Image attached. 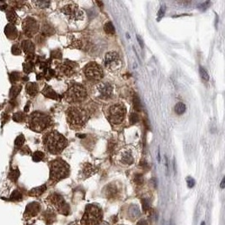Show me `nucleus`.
Returning <instances> with one entry per match:
<instances>
[{
	"label": "nucleus",
	"instance_id": "nucleus-17",
	"mask_svg": "<svg viewBox=\"0 0 225 225\" xmlns=\"http://www.w3.org/2000/svg\"><path fill=\"white\" fill-rule=\"evenodd\" d=\"M26 92L30 96H35L39 91L38 85H36L35 83H29L28 85H26Z\"/></svg>",
	"mask_w": 225,
	"mask_h": 225
},
{
	"label": "nucleus",
	"instance_id": "nucleus-28",
	"mask_svg": "<svg viewBox=\"0 0 225 225\" xmlns=\"http://www.w3.org/2000/svg\"><path fill=\"white\" fill-rule=\"evenodd\" d=\"M45 191H46V186H42L37 187V188H35L34 190H32V193L34 195L39 196L41 195V194H42Z\"/></svg>",
	"mask_w": 225,
	"mask_h": 225
},
{
	"label": "nucleus",
	"instance_id": "nucleus-22",
	"mask_svg": "<svg viewBox=\"0 0 225 225\" xmlns=\"http://www.w3.org/2000/svg\"><path fill=\"white\" fill-rule=\"evenodd\" d=\"M104 30L106 31V34L114 35L115 34V27L111 22H107L104 26Z\"/></svg>",
	"mask_w": 225,
	"mask_h": 225
},
{
	"label": "nucleus",
	"instance_id": "nucleus-34",
	"mask_svg": "<svg viewBox=\"0 0 225 225\" xmlns=\"http://www.w3.org/2000/svg\"><path fill=\"white\" fill-rule=\"evenodd\" d=\"M21 90V87L20 86H16V87H14L13 89H11V92H10V94L11 96H16L19 92Z\"/></svg>",
	"mask_w": 225,
	"mask_h": 225
},
{
	"label": "nucleus",
	"instance_id": "nucleus-42",
	"mask_svg": "<svg viewBox=\"0 0 225 225\" xmlns=\"http://www.w3.org/2000/svg\"><path fill=\"white\" fill-rule=\"evenodd\" d=\"M209 4H210L209 2H206V3H204V4H202V5L200 6L199 9H202V10H205V9L208 8V7H207V5H209Z\"/></svg>",
	"mask_w": 225,
	"mask_h": 225
},
{
	"label": "nucleus",
	"instance_id": "nucleus-47",
	"mask_svg": "<svg viewBox=\"0 0 225 225\" xmlns=\"http://www.w3.org/2000/svg\"><path fill=\"white\" fill-rule=\"evenodd\" d=\"M170 225H174V222H173V221H171V220H170Z\"/></svg>",
	"mask_w": 225,
	"mask_h": 225
},
{
	"label": "nucleus",
	"instance_id": "nucleus-49",
	"mask_svg": "<svg viewBox=\"0 0 225 225\" xmlns=\"http://www.w3.org/2000/svg\"><path fill=\"white\" fill-rule=\"evenodd\" d=\"M121 225H123V224H121Z\"/></svg>",
	"mask_w": 225,
	"mask_h": 225
},
{
	"label": "nucleus",
	"instance_id": "nucleus-9",
	"mask_svg": "<svg viewBox=\"0 0 225 225\" xmlns=\"http://www.w3.org/2000/svg\"><path fill=\"white\" fill-rule=\"evenodd\" d=\"M105 66L111 71L119 69L122 66V62L118 53L115 51L108 52L105 57Z\"/></svg>",
	"mask_w": 225,
	"mask_h": 225
},
{
	"label": "nucleus",
	"instance_id": "nucleus-20",
	"mask_svg": "<svg viewBox=\"0 0 225 225\" xmlns=\"http://www.w3.org/2000/svg\"><path fill=\"white\" fill-rule=\"evenodd\" d=\"M40 210V206H39L38 203L36 202H33V203H30L27 208H26V212H29L31 216H35L37 214V212H39Z\"/></svg>",
	"mask_w": 225,
	"mask_h": 225
},
{
	"label": "nucleus",
	"instance_id": "nucleus-36",
	"mask_svg": "<svg viewBox=\"0 0 225 225\" xmlns=\"http://www.w3.org/2000/svg\"><path fill=\"white\" fill-rule=\"evenodd\" d=\"M138 122V116L135 113H132L130 116V122L131 124H135Z\"/></svg>",
	"mask_w": 225,
	"mask_h": 225
},
{
	"label": "nucleus",
	"instance_id": "nucleus-2",
	"mask_svg": "<svg viewBox=\"0 0 225 225\" xmlns=\"http://www.w3.org/2000/svg\"><path fill=\"white\" fill-rule=\"evenodd\" d=\"M67 119L73 129H80L89 119L88 113L81 107H70L67 111Z\"/></svg>",
	"mask_w": 225,
	"mask_h": 225
},
{
	"label": "nucleus",
	"instance_id": "nucleus-48",
	"mask_svg": "<svg viewBox=\"0 0 225 225\" xmlns=\"http://www.w3.org/2000/svg\"><path fill=\"white\" fill-rule=\"evenodd\" d=\"M201 225H206V223H205V222H202V223H201Z\"/></svg>",
	"mask_w": 225,
	"mask_h": 225
},
{
	"label": "nucleus",
	"instance_id": "nucleus-25",
	"mask_svg": "<svg viewBox=\"0 0 225 225\" xmlns=\"http://www.w3.org/2000/svg\"><path fill=\"white\" fill-rule=\"evenodd\" d=\"M43 158H44V153L41 151H36L33 154V160L35 162L41 161V160H42Z\"/></svg>",
	"mask_w": 225,
	"mask_h": 225
},
{
	"label": "nucleus",
	"instance_id": "nucleus-3",
	"mask_svg": "<svg viewBox=\"0 0 225 225\" xmlns=\"http://www.w3.org/2000/svg\"><path fill=\"white\" fill-rule=\"evenodd\" d=\"M69 174V166L61 159H57L51 163L50 165V176L51 180L58 181L65 178Z\"/></svg>",
	"mask_w": 225,
	"mask_h": 225
},
{
	"label": "nucleus",
	"instance_id": "nucleus-18",
	"mask_svg": "<svg viewBox=\"0 0 225 225\" xmlns=\"http://www.w3.org/2000/svg\"><path fill=\"white\" fill-rule=\"evenodd\" d=\"M72 65H73L72 63H65L61 66L60 69L66 75H71L72 72H74V67Z\"/></svg>",
	"mask_w": 225,
	"mask_h": 225
},
{
	"label": "nucleus",
	"instance_id": "nucleus-44",
	"mask_svg": "<svg viewBox=\"0 0 225 225\" xmlns=\"http://www.w3.org/2000/svg\"><path fill=\"white\" fill-rule=\"evenodd\" d=\"M224 183H225V179L223 178V180H222V182H221V185H220V187L222 188V189H223V188H224Z\"/></svg>",
	"mask_w": 225,
	"mask_h": 225
},
{
	"label": "nucleus",
	"instance_id": "nucleus-46",
	"mask_svg": "<svg viewBox=\"0 0 225 225\" xmlns=\"http://www.w3.org/2000/svg\"><path fill=\"white\" fill-rule=\"evenodd\" d=\"M100 225H110L108 223H106V222H104L103 223H101V224H100Z\"/></svg>",
	"mask_w": 225,
	"mask_h": 225
},
{
	"label": "nucleus",
	"instance_id": "nucleus-23",
	"mask_svg": "<svg viewBox=\"0 0 225 225\" xmlns=\"http://www.w3.org/2000/svg\"><path fill=\"white\" fill-rule=\"evenodd\" d=\"M133 107L137 111H140L142 110V105H141V101L139 97L137 95H135L133 98Z\"/></svg>",
	"mask_w": 225,
	"mask_h": 225
},
{
	"label": "nucleus",
	"instance_id": "nucleus-15",
	"mask_svg": "<svg viewBox=\"0 0 225 225\" xmlns=\"http://www.w3.org/2000/svg\"><path fill=\"white\" fill-rule=\"evenodd\" d=\"M21 47L24 49V51H25L26 54H28V55H31L34 52V45L30 41H27V40L24 41L21 44Z\"/></svg>",
	"mask_w": 225,
	"mask_h": 225
},
{
	"label": "nucleus",
	"instance_id": "nucleus-24",
	"mask_svg": "<svg viewBox=\"0 0 225 225\" xmlns=\"http://www.w3.org/2000/svg\"><path fill=\"white\" fill-rule=\"evenodd\" d=\"M199 72H200V74H201V77H202V79L204 81L209 80V75H208L207 70H206L203 67H202V66L200 67Z\"/></svg>",
	"mask_w": 225,
	"mask_h": 225
},
{
	"label": "nucleus",
	"instance_id": "nucleus-32",
	"mask_svg": "<svg viewBox=\"0 0 225 225\" xmlns=\"http://www.w3.org/2000/svg\"><path fill=\"white\" fill-rule=\"evenodd\" d=\"M32 69H33V64L31 63L30 62H28L26 64H24V70H25L26 72H31Z\"/></svg>",
	"mask_w": 225,
	"mask_h": 225
},
{
	"label": "nucleus",
	"instance_id": "nucleus-14",
	"mask_svg": "<svg viewBox=\"0 0 225 225\" xmlns=\"http://www.w3.org/2000/svg\"><path fill=\"white\" fill-rule=\"evenodd\" d=\"M121 162L124 165H132L134 162V158L132 156L130 151H124L123 153L121 155Z\"/></svg>",
	"mask_w": 225,
	"mask_h": 225
},
{
	"label": "nucleus",
	"instance_id": "nucleus-41",
	"mask_svg": "<svg viewBox=\"0 0 225 225\" xmlns=\"http://www.w3.org/2000/svg\"><path fill=\"white\" fill-rule=\"evenodd\" d=\"M137 225H148V222L144 219H141L140 221L137 222Z\"/></svg>",
	"mask_w": 225,
	"mask_h": 225
},
{
	"label": "nucleus",
	"instance_id": "nucleus-10",
	"mask_svg": "<svg viewBox=\"0 0 225 225\" xmlns=\"http://www.w3.org/2000/svg\"><path fill=\"white\" fill-rule=\"evenodd\" d=\"M62 10L66 15L69 16L71 19H73L74 20H80L84 18V14L78 8V5H76L71 4L66 5Z\"/></svg>",
	"mask_w": 225,
	"mask_h": 225
},
{
	"label": "nucleus",
	"instance_id": "nucleus-37",
	"mask_svg": "<svg viewBox=\"0 0 225 225\" xmlns=\"http://www.w3.org/2000/svg\"><path fill=\"white\" fill-rule=\"evenodd\" d=\"M12 51H13L14 54L19 55L21 52V49H20V47H19L18 45H14V46H13V48H12Z\"/></svg>",
	"mask_w": 225,
	"mask_h": 225
},
{
	"label": "nucleus",
	"instance_id": "nucleus-38",
	"mask_svg": "<svg viewBox=\"0 0 225 225\" xmlns=\"http://www.w3.org/2000/svg\"><path fill=\"white\" fill-rule=\"evenodd\" d=\"M35 4L38 5L39 7L46 8V7H48V5H50V2H36Z\"/></svg>",
	"mask_w": 225,
	"mask_h": 225
},
{
	"label": "nucleus",
	"instance_id": "nucleus-13",
	"mask_svg": "<svg viewBox=\"0 0 225 225\" xmlns=\"http://www.w3.org/2000/svg\"><path fill=\"white\" fill-rule=\"evenodd\" d=\"M5 31L7 37L9 39H15L18 35L17 29L12 24H9L8 26H6Z\"/></svg>",
	"mask_w": 225,
	"mask_h": 225
},
{
	"label": "nucleus",
	"instance_id": "nucleus-33",
	"mask_svg": "<svg viewBox=\"0 0 225 225\" xmlns=\"http://www.w3.org/2000/svg\"><path fill=\"white\" fill-rule=\"evenodd\" d=\"M143 202V209L144 212H148L150 208V205H149V202L147 199H143L142 201Z\"/></svg>",
	"mask_w": 225,
	"mask_h": 225
},
{
	"label": "nucleus",
	"instance_id": "nucleus-27",
	"mask_svg": "<svg viewBox=\"0 0 225 225\" xmlns=\"http://www.w3.org/2000/svg\"><path fill=\"white\" fill-rule=\"evenodd\" d=\"M13 119L15 122H20L24 121V119H25V115L22 112H17V113H15L14 115Z\"/></svg>",
	"mask_w": 225,
	"mask_h": 225
},
{
	"label": "nucleus",
	"instance_id": "nucleus-45",
	"mask_svg": "<svg viewBox=\"0 0 225 225\" xmlns=\"http://www.w3.org/2000/svg\"><path fill=\"white\" fill-rule=\"evenodd\" d=\"M96 4L100 5V8H102V7H103V3H102V2L97 1V2H96Z\"/></svg>",
	"mask_w": 225,
	"mask_h": 225
},
{
	"label": "nucleus",
	"instance_id": "nucleus-7",
	"mask_svg": "<svg viewBox=\"0 0 225 225\" xmlns=\"http://www.w3.org/2000/svg\"><path fill=\"white\" fill-rule=\"evenodd\" d=\"M66 99L68 102L76 103L85 100L87 97V91L81 85H73L66 93Z\"/></svg>",
	"mask_w": 225,
	"mask_h": 225
},
{
	"label": "nucleus",
	"instance_id": "nucleus-40",
	"mask_svg": "<svg viewBox=\"0 0 225 225\" xmlns=\"http://www.w3.org/2000/svg\"><path fill=\"white\" fill-rule=\"evenodd\" d=\"M137 42H138V43H139V45H140L141 48L143 49V40H142V38H141L139 35H137Z\"/></svg>",
	"mask_w": 225,
	"mask_h": 225
},
{
	"label": "nucleus",
	"instance_id": "nucleus-29",
	"mask_svg": "<svg viewBox=\"0 0 225 225\" xmlns=\"http://www.w3.org/2000/svg\"><path fill=\"white\" fill-rule=\"evenodd\" d=\"M24 142H25V137L23 135H20V136H19L15 139V143H14V144H15V147H18V148H20V147H21L22 144L24 143Z\"/></svg>",
	"mask_w": 225,
	"mask_h": 225
},
{
	"label": "nucleus",
	"instance_id": "nucleus-6",
	"mask_svg": "<svg viewBox=\"0 0 225 225\" xmlns=\"http://www.w3.org/2000/svg\"><path fill=\"white\" fill-rule=\"evenodd\" d=\"M127 113L126 107L122 104H114L109 107L108 110V119L110 123L117 124L122 123L125 119V116Z\"/></svg>",
	"mask_w": 225,
	"mask_h": 225
},
{
	"label": "nucleus",
	"instance_id": "nucleus-12",
	"mask_svg": "<svg viewBox=\"0 0 225 225\" xmlns=\"http://www.w3.org/2000/svg\"><path fill=\"white\" fill-rule=\"evenodd\" d=\"M97 90L100 96L103 99H107L110 98L112 95L113 93V87L108 84V83H101L100 85H98Z\"/></svg>",
	"mask_w": 225,
	"mask_h": 225
},
{
	"label": "nucleus",
	"instance_id": "nucleus-26",
	"mask_svg": "<svg viewBox=\"0 0 225 225\" xmlns=\"http://www.w3.org/2000/svg\"><path fill=\"white\" fill-rule=\"evenodd\" d=\"M165 10H166L165 5H162L161 8L159 9V12H158L157 21H159V20H161L162 18L165 16Z\"/></svg>",
	"mask_w": 225,
	"mask_h": 225
},
{
	"label": "nucleus",
	"instance_id": "nucleus-30",
	"mask_svg": "<svg viewBox=\"0 0 225 225\" xmlns=\"http://www.w3.org/2000/svg\"><path fill=\"white\" fill-rule=\"evenodd\" d=\"M7 18H8V20H9V21H15V20H16V14L14 11L13 10H9L8 14H7Z\"/></svg>",
	"mask_w": 225,
	"mask_h": 225
},
{
	"label": "nucleus",
	"instance_id": "nucleus-43",
	"mask_svg": "<svg viewBox=\"0 0 225 225\" xmlns=\"http://www.w3.org/2000/svg\"><path fill=\"white\" fill-rule=\"evenodd\" d=\"M165 170H166V174H168V172H169V166H168V159L166 156H165Z\"/></svg>",
	"mask_w": 225,
	"mask_h": 225
},
{
	"label": "nucleus",
	"instance_id": "nucleus-1",
	"mask_svg": "<svg viewBox=\"0 0 225 225\" xmlns=\"http://www.w3.org/2000/svg\"><path fill=\"white\" fill-rule=\"evenodd\" d=\"M43 143L48 152L53 154H57L67 147L68 141L59 132L51 131L44 136Z\"/></svg>",
	"mask_w": 225,
	"mask_h": 225
},
{
	"label": "nucleus",
	"instance_id": "nucleus-31",
	"mask_svg": "<svg viewBox=\"0 0 225 225\" xmlns=\"http://www.w3.org/2000/svg\"><path fill=\"white\" fill-rule=\"evenodd\" d=\"M134 182L136 183L137 185H142L143 183V175L140 174H136L134 177Z\"/></svg>",
	"mask_w": 225,
	"mask_h": 225
},
{
	"label": "nucleus",
	"instance_id": "nucleus-4",
	"mask_svg": "<svg viewBox=\"0 0 225 225\" xmlns=\"http://www.w3.org/2000/svg\"><path fill=\"white\" fill-rule=\"evenodd\" d=\"M51 120L49 116L42 112H33L29 118V126L35 132H42L49 127Z\"/></svg>",
	"mask_w": 225,
	"mask_h": 225
},
{
	"label": "nucleus",
	"instance_id": "nucleus-21",
	"mask_svg": "<svg viewBox=\"0 0 225 225\" xmlns=\"http://www.w3.org/2000/svg\"><path fill=\"white\" fill-rule=\"evenodd\" d=\"M174 111L177 115H182L186 111V105L182 102H179L174 106Z\"/></svg>",
	"mask_w": 225,
	"mask_h": 225
},
{
	"label": "nucleus",
	"instance_id": "nucleus-19",
	"mask_svg": "<svg viewBox=\"0 0 225 225\" xmlns=\"http://www.w3.org/2000/svg\"><path fill=\"white\" fill-rule=\"evenodd\" d=\"M42 94L45 96L51 98V99H54V100H57V98H58L57 93H56L53 89H51V87H49V86H46L45 87V89L42 90Z\"/></svg>",
	"mask_w": 225,
	"mask_h": 225
},
{
	"label": "nucleus",
	"instance_id": "nucleus-8",
	"mask_svg": "<svg viewBox=\"0 0 225 225\" xmlns=\"http://www.w3.org/2000/svg\"><path fill=\"white\" fill-rule=\"evenodd\" d=\"M85 77L89 80H100L103 77V70L101 67L96 63H89L84 69Z\"/></svg>",
	"mask_w": 225,
	"mask_h": 225
},
{
	"label": "nucleus",
	"instance_id": "nucleus-5",
	"mask_svg": "<svg viewBox=\"0 0 225 225\" xmlns=\"http://www.w3.org/2000/svg\"><path fill=\"white\" fill-rule=\"evenodd\" d=\"M101 220V211L96 205L90 204L86 207L81 223L86 225H94Z\"/></svg>",
	"mask_w": 225,
	"mask_h": 225
},
{
	"label": "nucleus",
	"instance_id": "nucleus-11",
	"mask_svg": "<svg viewBox=\"0 0 225 225\" xmlns=\"http://www.w3.org/2000/svg\"><path fill=\"white\" fill-rule=\"evenodd\" d=\"M23 30L26 35L32 36L38 30V25L32 18H27L23 23Z\"/></svg>",
	"mask_w": 225,
	"mask_h": 225
},
{
	"label": "nucleus",
	"instance_id": "nucleus-16",
	"mask_svg": "<svg viewBox=\"0 0 225 225\" xmlns=\"http://www.w3.org/2000/svg\"><path fill=\"white\" fill-rule=\"evenodd\" d=\"M128 215L130 217H132V219L138 217L141 215L139 208L137 205H131L128 208Z\"/></svg>",
	"mask_w": 225,
	"mask_h": 225
},
{
	"label": "nucleus",
	"instance_id": "nucleus-35",
	"mask_svg": "<svg viewBox=\"0 0 225 225\" xmlns=\"http://www.w3.org/2000/svg\"><path fill=\"white\" fill-rule=\"evenodd\" d=\"M186 183H187V186H188L189 188H192V187H194V186H195L196 181L194 179L191 178V177L189 176V177H187L186 178Z\"/></svg>",
	"mask_w": 225,
	"mask_h": 225
},
{
	"label": "nucleus",
	"instance_id": "nucleus-39",
	"mask_svg": "<svg viewBox=\"0 0 225 225\" xmlns=\"http://www.w3.org/2000/svg\"><path fill=\"white\" fill-rule=\"evenodd\" d=\"M12 196H14V199H20V198H21V194L19 191H16L14 192Z\"/></svg>",
	"mask_w": 225,
	"mask_h": 225
}]
</instances>
